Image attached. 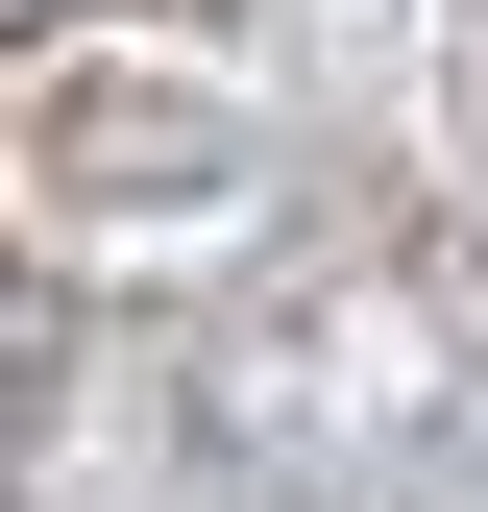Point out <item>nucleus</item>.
I'll list each match as a JSON object with an SVG mask.
<instances>
[{"label": "nucleus", "instance_id": "obj_2", "mask_svg": "<svg viewBox=\"0 0 488 512\" xmlns=\"http://www.w3.org/2000/svg\"><path fill=\"white\" fill-rule=\"evenodd\" d=\"M0 220H49V244H220V220H269V122L196 98L171 49H49V74H0Z\"/></svg>", "mask_w": 488, "mask_h": 512}, {"label": "nucleus", "instance_id": "obj_1", "mask_svg": "<svg viewBox=\"0 0 488 512\" xmlns=\"http://www.w3.org/2000/svg\"><path fill=\"white\" fill-rule=\"evenodd\" d=\"M488 439V269L440 220H342L171 366V464H220L244 512H391L415 464Z\"/></svg>", "mask_w": 488, "mask_h": 512}]
</instances>
